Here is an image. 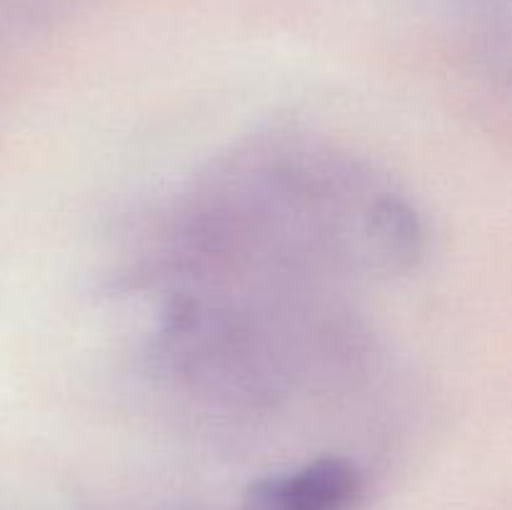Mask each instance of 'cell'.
Wrapping results in <instances>:
<instances>
[{"mask_svg":"<svg viewBox=\"0 0 512 510\" xmlns=\"http://www.w3.org/2000/svg\"><path fill=\"white\" fill-rule=\"evenodd\" d=\"M370 233H373V240L378 243L380 255H385V258L408 263L418 253V220L410 213V208H405L398 200H383L375 208Z\"/></svg>","mask_w":512,"mask_h":510,"instance_id":"obj_2","label":"cell"},{"mask_svg":"<svg viewBox=\"0 0 512 510\" xmlns=\"http://www.w3.org/2000/svg\"><path fill=\"white\" fill-rule=\"evenodd\" d=\"M363 490L358 468L345 458H318L255 480L240 510H350Z\"/></svg>","mask_w":512,"mask_h":510,"instance_id":"obj_1","label":"cell"}]
</instances>
